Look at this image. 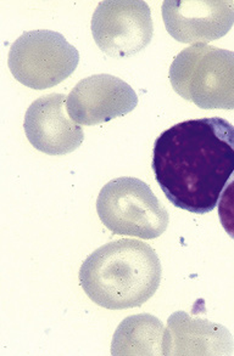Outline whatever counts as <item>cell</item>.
Masks as SVG:
<instances>
[{"label": "cell", "instance_id": "5b68a950", "mask_svg": "<svg viewBox=\"0 0 234 356\" xmlns=\"http://www.w3.org/2000/svg\"><path fill=\"white\" fill-rule=\"evenodd\" d=\"M79 63L77 49L63 34L37 29L24 32L10 48L8 65L26 87L43 90L70 77Z\"/></svg>", "mask_w": 234, "mask_h": 356}, {"label": "cell", "instance_id": "7c38bea8", "mask_svg": "<svg viewBox=\"0 0 234 356\" xmlns=\"http://www.w3.org/2000/svg\"><path fill=\"white\" fill-rule=\"evenodd\" d=\"M219 217L224 232L234 240V173L219 198Z\"/></svg>", "mask_w": 234, "mask_h": 356}, {"label": "cell", "instance_id": "9c48e42d", "mask_svg": "<svg viewBox=\"0 0 234 356\" xmlns=\"http://www.w3.org/2000/svg\"><path fill=\"white\" fill-rule=\"evenodd\" d=\"M68 97L50 94L31 104L24 115V133L34 149L50 156L68 154L82 145L81 125L68 115Z\"/></svg>", "mask_w": 234, "mask_h": 356}, {"label": "cell", "instance_id": "7a4b0ae2", "mask_svg": "<svg viewBox=\"0 0 234 356\" xmlns=\"http://www.w3.org/2000/svg\"><path fill=\"white\" fill-rule=\"evenodd\" d=\"M161 263L150 245L112 241L94 250L79 269V284L94 303L110 310L138 308L155 294Z\"/></svg>", "mask_w": 234, "mask_h": 356}, {"label": "cell", "instance_id": "52a82bcc", "mask_svg": "<svg viewBox=\"0 0 234 356\" xmlns=\"http://www.w3.org/2000/svg\"><path fill=\"white\" fill-rule=\"evenodd\" d=\"M138 105L128 83L111 74H94L78 82L68 97V115L77 124L97 125L125 116Z\"/></svg>", "mask_w": 234, "mask_h": 356}, {"label": "cell", "instance_id": "277c9868", "mask_svg": "<svg viewBox=\"0 0 234 356\" xmlns=\"http://www.w3.org/2000/svg\"><path fill=\"white\" fill-rule=\"evenodd\" d=\"M97 212L112 234L144 240L161 236L170 222L167 209L148 184L128 177L114 179L100 190Z\"/></svg>", "mask_w": 234, "mask_h": 356}, {"label": "cell", "instance_id": "ba28073f", "mask_svg": "<svg viewBox=\"0 0 234 356\" xmlns=\"http://www.w3.org/2000/svg\"><path fill=\"white\" fill-rule=\"evenodd\" d=\"M162 19L177 42L208 43L222 38L234 24V4L229 0H165Z\"/></svg>", "mask_w": 234, "mask_h": 356}, {"label": "cell", "instance_id": "6da1fadb", "mask_svg": "<svg viewBox=\"0 0 234 356\" xmlns=\"http://www.w3.org/2000/svg\"><path fill=\"white\" fill-rule=\"evenodd\" d=\"M151 169L175 207L212 212L234 173V125L219 117L172 125L155 140Z\"/></svg>", "mask_w": 234, "mask_h": 356}, {"label": "cell", "instance_id": "3957f363", "mask_svg": "<svg viewBox=\"0 0 234 356\" xmlns=\"http://www.w3.org/2000/svg\"><path fill=\"white\" fill-rule=\"evenodd\" d=\"M169 77L175 92L200 108L234 110V51L194 44L176 56Z\"/></svg>", "mask_w": 234, "mask_h": 356}, {"label": "cell", "instance_id": "8fae6325", "mask_svg": "<svg viewBox=\"0 0 234 356\" xmlns=\"http://www.w3.org/2000/svg\"><path fill=\"white\" fill-rule=\"evenodd\" d=\"M165 327L149 314L125 318L112 339V355H162Z\"/></svg>", "mask_w": 234, "mask_h": 356}, {"label": "cell", "instance_id": "8992f818", "mask_svg": "<svg viewBox=\"0 0 234 356\" xmlns=\"http://www.w3.org/2000/svg\"><path fill=\"white\" fill-rule=\"evenodd\" d=\"M93 38L111 58H130L149 45L154 33L150 8L141 0H105L92 17Z\"/></svg>", "mask_w": 234, "mask_h": 356}, {"label": "cell", "instance_id": "30bf717a", "mask_svg": "<svg viewBox=\"0 0 234 356\" xmlns=\"http://www.w3.org/2000/svg\"><path fill=\"white\" fill-rule=\"evenodd\" d=\"M232 344L231 334L222 326L177 312L165 328L162 355H224L232 353Z\"/></svg>", "mask_w": 234, "mask_h": 356}]
</instances>
